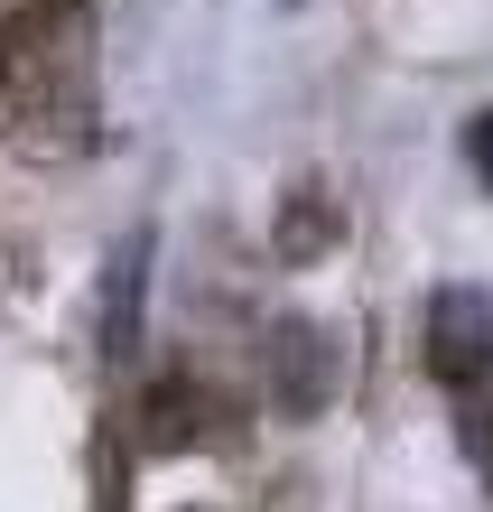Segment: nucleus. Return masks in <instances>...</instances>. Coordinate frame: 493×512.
Returning <instances> with one entry per match:
<instances>
[{"mask_svg":"<svg viewBox=\"0 0 493 512\" xmlns=\"http://www.w3.org/2000/svg\"><path fill=\"white\" fill-rule=\"evenodd\" d=\"M0 122L28 168H75L103 149L94 10L84 0H28L0 19Z\"/></svg>","mask_w":493,"mask_h":512,"instance_id":"f257e3e1","label":"nucleus"},{"mask_svg":"<svg viewBox=\"0 0 493 512\" xmlns=\"http://www.w3.org/2000/svg\"><path fill=\"white\" fill-rule=\"evenodd\" d=\"M419 364H428V382H447V391L493 382V298H484V289L447 280L438 298H428V317H419Z\"/></svg>","mask_w":493,"mask_h":512,"instance_id":"f03ea898","label":"nucleus"},{"mask_svg":"<svg viewBox=\"0 0 493 512\" xmlns=\"http://www.w3.org/2000/svg\"><path fill=\"white\" fill-rule=\"evenodd\" d=\"M261 373H270V410H280V419H317L335 401V345H326V326L280 317L261 336Z\"/></svg>","mask_w":493,"mask_h":512,"instance_id":"7ed1b4c3","label":"nucleus"},{"mask_svg":"<svg viewBox=\"0 0 493 512\" xmlns=\"http://www.w3.org/2000/svg\"><path fill=\"white\" fill-rule=\"evenodd\" d=\"M335 243H345V196H335L326 177H298V187L280 196V224H270V261L307 270V261H326Z\"/></svg>","mask_w":493,"mask_h":512,"instance_id":"20e7f679","label":"nucleus"},{"mask_svg":"<svg viewBox=\"0 0 493 512\" xmlns=\"http://www.w3.org/2000/svg\"><path fill=\"white\" fill-rule=\"evenodd\" d=\"M140 298H149V224H131L103 261V354H140Z\"/></svg>","mask_w":493,"mask_h":512,"instance_id":"39448f33","label":"nucleus"},{"mask_svg":"<svg viewBox=\"0 0 493 512\" xmlns=\"http://www.w3.org/2000/svg\"><path fill=\"white\" fill-rule=\"evenodd\" d=\"M196 438H214V391L187 382V373L149 382L140 391V447L149 457H177V447H196Z\"/></svg>","mask_w":493,"mask_h":512,"instance_id":"423d86ee","label":"nucleus"},{"mask_svg":"<svg viewBox=\"0 0 493 512\" xmlns=\"http://www.w3.org/2000/svg\"><path fill=\"white\" fill-rule=\"evenodd\" d=\"M466 159H475V177L493 187V112H475V122H466Z\"/></svg>","mask_w":493,"mask_h":512,"instance_id":"0eeeda50","label":"nucleus"},{"mask_svg":"<svg viewBox=\"0 0 493 512\" xmlns=\"http://www.w3.org/2000/svg\"><path fill=\"white\" fill-rule=\"evenodd\" d=\"M19 289H28V252H19V243H0V308H10Z\"/></svg>","mask_w":493,"mask_h":512,"instance_id":"6e6552de","label":"nucleus"},{"mask_svg":"<svg viewBox=\"0 0 493 512\" xmlns=\"http://www.w3.org/2000/svg\"><path fill=\"white\" fill-rule=\"evenodd\" d=\"M466 438H475V457H484V475H493V410H475V419H466Z\"/></svg>","mask_w":493,"mask_h":512,"instance_id":"1a4fd4ad","label":"nucleus"}]
</instances>
